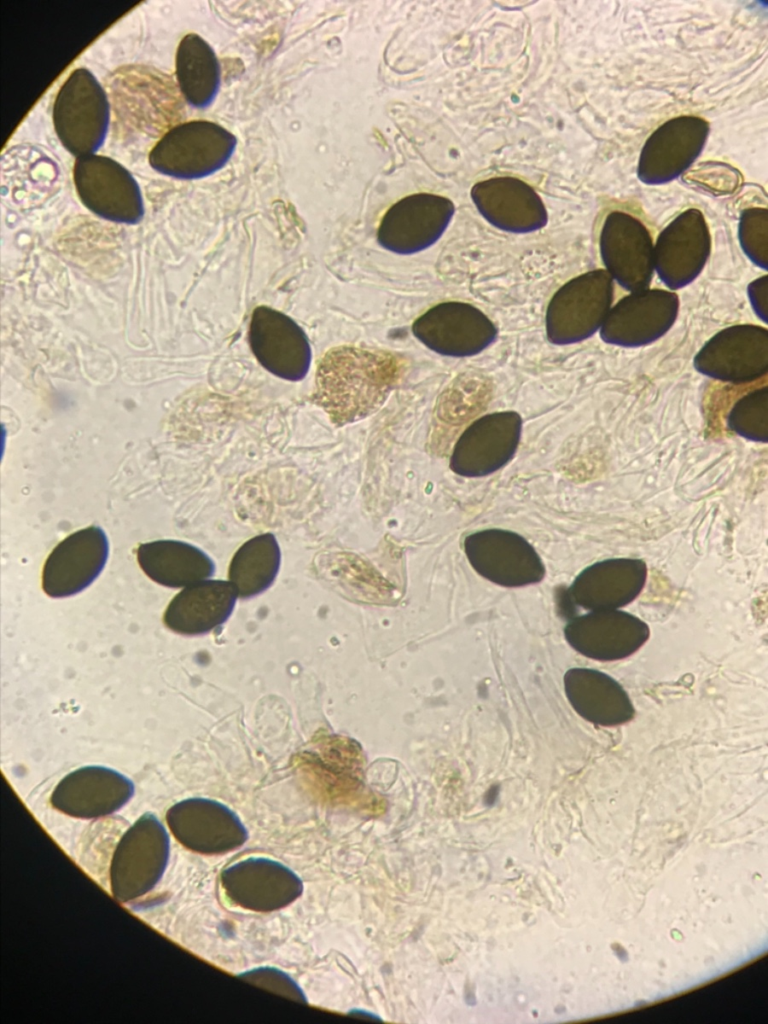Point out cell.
<instances>
[{
    "label": "cell",
    "instance_id": "cell-33",
    "mask_svg": "<svg viewBox=\"0 0 768 1024\" xmlns=\"http://www.w3.org/2000/svg\"><path fill=\"white\" fill-rule=\"evenodd\" d=\"M767 284V275H763L748 286L751 307L764 323H767Z\"/></svg>",
    "mask_w": 768,
    "mask_h": 1024
},
{
    "label": "cell",
    "instance_id": "cell-11",
    "mask_svg": "<svg viewBox=\"0 0 768 1024\" xmlns=\"http://www.w3.org/2000/svg\"><path fill=\"white\" fill-rule=\"evenodd\" d=\"M412 331L427 348L449 357L477 355L497 337L495 324L481 310L456 301L430 308L413 323Z\"/></svg>",
    "mask_w": 768,
    "mask_h": 1024
},
{
    "label": "cell",
    "instance_id": "cell-12",
    "mask_svg": "<svg viewBox=\"0 0 768 1024\" xmlns=\"http://www.w3.org/2000/svg\"><path fill=\"white\" fill-rule=\"evenodd\" d=\"M166 822L179 843L206 855L238 849L248 839L239 816L223 803L208 798H188L172 805Z\"/></svg>",
    "mask_w": 768,
    "mask_h": 1024
},
{
    "label": "cell",
    "instance_id": "cell-30",
    "mask_svg": "<svg viewBox=\"0 0 768 1024\" xmlns=\"http://www.w3.org/2000/svg\"><path fill=\"white\" fill-rule=\"evenodd\" d=\"M728 428L751 441L768 440V387L759 382L746 389L733 403L727 415Z\"/></svg>",
    "mask_w": 768,
    "mask_h": 1024
},
{
    "label": "cell",
    "instance_id": "cell-14",
    "mask_svg": "<svg viewBox=\"0 0 768 1024\" xmlns=\"http://www.w3.org/2000/svg\"><path fill=\"white\" fill-rule=\"evenodd\" d=\"M654 243L647 227L633 215L613 211L602 225L599 250L604 270L629 293L649 288Z\"/></svg>",
    "mask_w": 768,
    "mask_h": 1024
},
{
    "label": "cell",
    "instance_id": "cell-20",
    "mask_svg": "<svg viewBox=\"0 0 768 1024\" xmlns=\"http://www.w3.org/2000/svg\"><path fill=\"white\" fill-rule=\"evenodd\" d=\"M649 633L644 621L620 609L589 611L571 619L564 629L571 647L598 661L629 657L648 640Z\"/></svg>",
    "mask_w": 768,
    "mask_h": 1024
},
{
    "label": "cell",
    "instance_id": "cell-21",
    "mask_svg": "<svg viewBox=\"0 0 768 1024\" xmlns=\"http://www.w3.org/2000/svg\"><path fill=\"white\" fill-rule=\"evenodd\" d=\"M520 434L521 417L516 412L485 415L471 424L459 438L451 467L465 476L490 474L513 457Z\"/></svg>",
    "mask_w": 768,
    "mask_h": 1024
},
{
    "label": "cell",
    "instance_id": "cell-23",
    "mask_svg": "<svg viewBox=\"0 0 768 1024\" xmlns=\"http://www.w3.org/2000/svg\"><path fill=\"white\" fill-rule=\"evenodd\" d=\"M471 198L479 213L494 227L511 233H530L545 227L548 214L536 191L513 177L476 183Z\"/></svg>",
    "mask_w": 768,
    "mask_h": 1024
},
{
    "label": "cell",
    "instance_id": "cell-28",
    "mask_svg": "<svg viewBox=\"0 0 768 1024\" xmlns=\"http://www.w3.org/2000/svg\"><path fill=\"white\" fill-rule=\"evenodd\" d=\"M220 76L213 48L195 33L184 36L176 53V77L187 103L196 108L209 106L218 93Z\"/></svg>",
    "mask_w": 768,
    "mask_h": 1024
},
{
    "label": "cell",
    "instance_id": "cell-2",
    "mask_svg": "<svg viewBox=\"0 0 768 1024\" xmlns=\"http://www.w3.org/2000/svg\"><path fill=\"white\" fill-rule=\"evenodd\" d=\"M236 137L214 122L195 120L168 130L148 160L157 172L177 179H199L220 170L232 156Z\"/></svg>",
    "mask_w": 768,
    "mask_h": 1024
},
{
    "label": "cell",
    "instance_id": "cell-17",
    "mask_svg": "<svg viewBox=\"0 0 768 1024\" xmlns=\"http://www.w3.org/2000/svg\"><path fill=\"white\" fill-rule=\"evenodd\" d=\"M108 556L109 542L100 527L74 532L47 557L42 571L43 591L52 598L80 593L100 575Z\"/></svg>",
    "mask_w": 768,
    "mask_h": 1024
},
{
    "label": "cell",
    "instance_id": "cell-4",
    "mask_svg": "<svg viewBox=\"0 0 768 1024\" xmlns=\"http://www.w3.org/2000/svg\"><path fill=\"white\" fill-rule=\"evenodd\" d=\"M614 282L604 269L580 274L563 284L550 299L545 314L547 339L571 345L598 332L612 307Z\"/></svg>",
    "mask_w": 768,
    "mask_h": 1024
},
{
    "label": "cell",
    "instance_id": "cell-31",
    "mask_svg": "<svg viewBox=\"0 0 768 1024\" xmlns=\"http://www.w3.org/2000/svg\"><path fill=\"white\" fill-rule=\"evenodd\" d=\"M767 228L766 208L753 207L742 211L738 226L740 246L749 260L763 270H767L768 261Z\"/></svg>",
    "mask_w": 768,
    "mask_h": 1024
},
{
    "label": "cell",
    "instance_id": "cell-10",
    "mask_svg": "<svg viewBox=\"0 0 768 1024\" xmlns=\"http://www.w3.org/2000/svg\"><path fill=\"white\" fill-rule=\"evenodd\" d=\"M221 887L234 905L255 912L289 906L303 893V882L285 864L268 857H249L226 867Z\"/></svg>",
    "mask_w": 768,
    "mask_h": 1024
},
{
    "label": "cell",
    "instance_id": "cell-24",
    "mask_svg": "<svg viewBox=\"0 0 768 1024\" xmlns=\"http://www.w3.org/2000/svg\"><path fill=\"white\" fill-rule=\"evenodd\" d=\"M237 598L238 592L229 580H202L173 597L164 612L163 622L180 635H204L229 619Z\"/></svg>",
    "mask_w": 768,
    "mask_h": 1024
},
{
    "label": "cell",
    "instance_id": "cell-15",
    "mask_svg": "<svg viewBox=\"0 0 768 1024\" xmlns=\"http://www.w3.org/2000/svg\"><path fill=\"white\" fill-rule=\"evenodd\" d=\"M455 207L441 195L412 194L392 205L377 233L379 244L397 254L421 252L435 244L447 229Z\"/></svg>",
    "mask_w": 768,
    "mask_h": 1024
},
{
    "label": "cell",
    "instance_id": "cell-19",
    "mask_svg": "<svg viewBox=\"0 0 768 1024\" xmlns=\"http://www.w3.org/2000/svg\"><path fill=\"white\" fill-rule=\"evenodd\" d=\"M248 338L256 359L269 372L290 381L306 376L311 348L302 328L287 315L270 307H257Z\"/></svg>",
    "mask_w": 768,
    "mask_h": 1024
},
{
    "label": "cell",
    "instance_id": "cell-6",
    "mask_svg": "<svg viewBox=\"0 0 768 1024\" xmlns=\"http://www.w3.org/2000/svg\"><path fill=\"white\" fill-rule=\"evenodd\" d=\"M693 365L700 374L734 386L767 379L768 330L754 324L726 327L702 346Z\"/></svg>",
    "mask_w": 768,
    "mask_h": 1024
},
{
    "label": "cell",
    "instance_id": "cell-7",
    "mask_svg": "<svg viewBox=\"0 0 768 1024\" xmlns=\"http://www.w3.org/2000/svg\"><path fill=\"white\" fill-rule=\"evenodd\" d=\"M73 180L80 201L101 218L126 224L142 219L140 187L116 160L96 154L79 157L74 163Z\"/></svg>",
    "mask_w": 768,
    "mask_h": 1024
},
{
    "label": "cell",
    "instance_id": "cell-18",
    "mask_svg": "<svg viewBox=\"0 0 768 1024\" xmlns=\"http://www.w3.org/2000/svg\"><path fill=\"white\" fill-rule=\"evenodd\" d=\"M134 783L109 767L84 766L64 778L54 788L50 802L56 810L80 819L111 815L133 797Z\"/></svg>",
    "mask_w": 768,
    "mask_h": 1024
},
{
    "label": "cell",
    "instance_id": "cell-9",
    "mask_svg": "<svg viewBox=\"0 0 768 1024\" xmlns=\"http://www.w3.org/2000/svg\"><path fill=\"white\" fill-rule=\"evenodd\" d=\"M709 134L710 124L702 117L681 115L667 120L642 147L638 179L650 186L678 179L702 154Z\"/></svg>",
    "mask_w": 768,
    "mask_h": 1024
},
{
    "label": "cell",
    "instance_id": "cell-27",
    "mask_svg": "<svg viewBox=\"0 0 768 1024\" xmlns=\"http://www.w3.org/2000/svg\"><path fill=\"white\" fill-rule=\"evenodd\" d=\"M137 560L154 582L169 588H185L215 573L214 561L204 551L179 540H157L141 544Z\"/></svg>",
    "mask_w": 768,
    "mask_h": 1024
},
{
    "label": "cell",
    "instance_id": "cell-8",
    "mask_svg": "<svg viewBox=\"0 0 768 1024\" xmlns=\"http://www.w3.org/2000/svg\"><path fill=\"white\" fill-rule=\"evenodd\" d=\"M674 291L647 288L629 293L613 305L600 330L603 342L621 348H639L662 338L679 313Z\"/></svg>",
    "mask_w": 768,
    "mask_h": 1024
},
{
    "label": "cell",
    "instance_id": "cell-29",
    "mask_svg": "<svg viewBox=\"0 0 768 1024\" xmlns=\"http://www.w3.org/2000/svg\"><path fill=\"white\" fill-rule=\"evenodd\" d=\"M281 564V551L272 533L246 541L231 559L228 578L238 597L251 598L266 591L275 581Z\"/></svg>",
    "mask_w": 768,
    "mask_h": 1024
},
{
    "label": "cell",
    "instance_id": "cell-26",
    "mask_svg": "<svg viewBox=\"0 0 768 1024\" xmlns=\"http://www.w3.org/2000/svg\"><path fill=\"white\" fill-rule=\"evenodd\" d=\"M564 688L574 710L593 724L616 726L634 717V706L626 691L603 672L570 669L564 675Z\"/></svg>",
    "mask_w": 768,
    "mask_h": 1024
},
{
    "label": "cell",
    "instance_id": "cell-25",
    "mask_svg": "<svg viewBox=\"0 0 768 1024\" xmlns=\"http://www.w3.org/2000/svg\"><path fill=\"white\" fill-rule=\"evenodd\" d=\"M319 752H306L297 766L312 787L330 799H354L361 794L362 752L351 739L328 737Z\"/></svg>",
    "mask_w": 768,
    "mask_h": 1024
},
{
    "label": "cell",
    "instance_id": "cell-32",
    "mask_svg": "<svg viewBox=\"0 0 768 1024\" xmlns=\"http://www.w3.org/2000/svg\"><path fill=\"white\" fill-rule=\"evenodd\" d=\"M238 977L254 985L291 998L294 1001L307 1003L303 989L289 974L276 967H257L238 974Z\"/></svg>",
    "mask_w": 768,
    "mask_h": 1024
},
{
    "label": "cell",
    "instance_id": "cell-5",
    "mask_svg": "<svg viewBox=\"0 0 768 1024\" xmlns=\"http://www.w3.org/2000/svg\"><path fill=\"white\" fill-rule=\"evenodd\" d=\"M170 837L152 813L142 815L121 837L110 865L113 897L132 901L150 892L168 865Z\"/></svg>",
    "mask_w": 768,
    "mask_h": 1024
},
{
    "label": "cell",
    "instance_id": "cell-3",
    "mask_svg": "<svg viewBox=\"0 0 768 1024\" xmlns=\"http://www.w3.org/2000/svg\"><path fill=\"white\" fill-rule=\"evenodd\" d=\"M55 132L77 158L92 155L103 145L110 123L106 92L86 68H77L60 87L52 111Z\"/></svg>",
    "mask_w": 768,
    "mask_h": 1024
},
{
    "label": "cell",
    "instance_id": "cell-16",
    "mask_svg": "<svg viewBox=\"0 0 768 1024\" xmlns=\"http://www.w3.org/2000/svg\"><path fill=\"white\" fill-rule=\"evenodd\" d=\"M474 569L503 586H524L540 582L545 566L536 550L521 536L490 529L469 535L464 543Z\"/></svg>",
    "mask_w": 768,
    "mask_h": 1024
},
{
    "label": "cell",
    "instance_id": "cell-22",
    "mask_svg": "<svg viewBox=\"0 0 768 1024\" xmlns=\"http://www.w3.org/2000/svg\"><path fill=\"white\" fill-rule=\"evenodd\" d=\"M638 558H610L582 570L568 589L569 599L588 611L620 609L633 602L647 580Z\"/></svg>",
    "mask_w": 768,
    "mask_h": 1024
},
{
    "label": "cell",
    "instance_id": "cell-13",
    "mask_svg": "<svg viewBox=\"0 0 768 1024\" xmlns=\"http://www.w3.org/2000/svg\"><path fill=\"white\" fill-rule=\"evenodd\" d=\"M711 234L703 213L690 208L658 235L653 249L654 272L670 291L691 284L711 254Z\"/></svg>",
    "mask_w": 768,
    "mask_h": 1024
},
{
    "label": "cell",
    "instance_id": "cell-1",
    "mask_svg": "<svg viewBox=\"0 0 768 1024\" xmlns=\"http://www.w3.org/2000/svg\"><path fill=\"white\" fill-rule=\"evenodd\" d=\"M401 372V361L389 352L337 347L318 365L314 400L334 424L345 425L376 411Z\"/></svg>",
    "mask_w": 768,
    "mask_h": 1024
}]
</instances>
